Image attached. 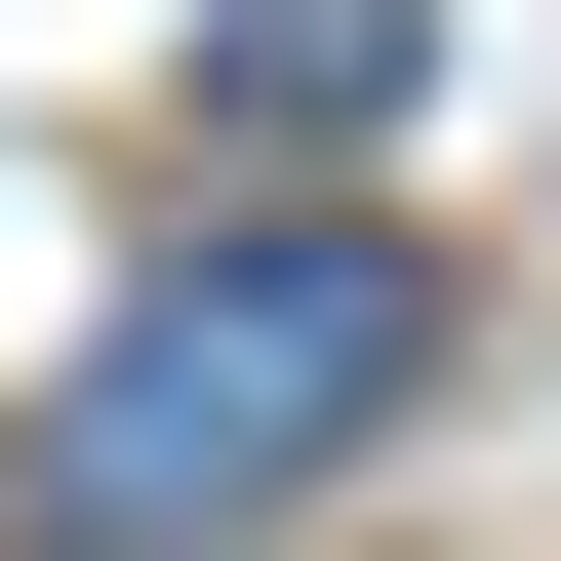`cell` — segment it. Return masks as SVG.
Segmentation results:
<instances>
[{
  "label": "cell",
  "mask_w": 561,
  "mask_h": 561,
  "mask_svg": "<svg viewBox=\"0 0 561 561\" xmlns=\"http://www.w3.org/2000/svg\"><path fill=\"white\" fill-rule=\"evenodd\" d=\"M401 362H442V280H401V241H201L161 321L81 362V442H41V481H81V522H280Z\"/></svg>",
  "instance_id": "cell-1"
}]
</instances>
